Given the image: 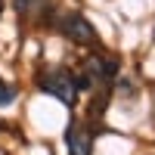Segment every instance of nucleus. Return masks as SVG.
<instances>
[{"label": "nucleus", "mask_w": 155, "mask_h": 155, "mask_svg": "<svg viewBox=\"0 0 155 155\" xmlns=\"http://www.w3.org/2000/svg\"><path fill=\"white\" fill-rule=\"evenodd\" d=\"M65 146H68V155H93V134H90V127L81 121H71L65 127Z\"/></svg>", "instance_id": "20e7f679"}, {"label": "nucleus", "mask_w": 155, "mask_h": 155, "mask_svg": "<svg viewBox=\"0 0 155 155\" xmlns=\"http://www.w3.org/2000/svg\"><path fill=\"white\" fill-rule=\"evenodd\" d=\"M0 127H3V124H0Z\"/></svg>", "instance_id": "0eeeda50"}, {"label": "nucleus", "mask_w": 155, "mask_h": 155, "mask_svg": "<svg viewBox=\"0 0 155 155\" xmlns=\"http://www.w3.org/2000/svg\"><path fill=\"white\" fill-rule=\"evenodd\" d=\"M9 102H16V90L0 81V106H9Z\"/></svg>", "instance_id": "39448f33"}, {"label": "nucleus", "mask_w": 155, "mask_h": 155, "mask_svg": "<svg viewBox=\"0 0 155 155\" xmlns=\"http://www.w3.org/2000/svg\"><path fill=\"white\" fill-rule=\"evenodd\" d=\"M37 87L44 90V93L56 96L62 106H74L78 102V84H74V74L62 65H53L37 74Z\"/></svg>", "instance_id": "f257e3e1"}, {"label": "nucleus", "mask_w": 155, "mask_h": 155, "mask_svg": "<svg viewBox=\"0 0 155 155\" xmlns=\"http://www.w3.org/2000/svg\"><path fill=\"white\" fill-rule=\"evenodd\" d=\"M3 6H6V0H0V16H3Z\"/></svg>", "instance_id": "423d86ee"}, {"label": "nucleus", "mask_w": 155, "mask_h": 155, "mask_svg": "<svg viewBox=\"0 0 155 155\" xmlns=\"http://www.w3.org/2000/svg\"><path fill=\"white\" fill-rule=\"evenodd\" d=\"M118 74V62H112L106 56H87L84 59V74H74L78 90H93V87H106L109 81H115Z\"/></svg>", "instance_id": "f03ea898"}, {"label": "nucleus", "mask_w": 155, "mask_h": 155, "mask_svg": "<svg viewBox=\"0 0 155 155\" xmlns=\"http://www.w3.org/2000/svg\"><path fill=\"white\" fill-rule=\"evenodd\" d=\"M59 31L65 34L71 44H78V47H93L96 44V28L90 25L87 16H81V12H68V16H62Z\"/></svg>", "instance_id": "7ed1b4c3"}]
</instances>
